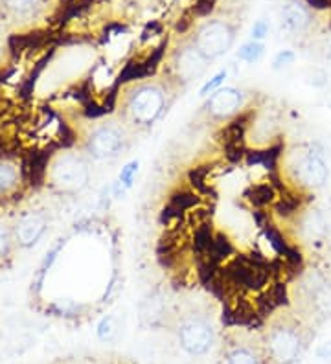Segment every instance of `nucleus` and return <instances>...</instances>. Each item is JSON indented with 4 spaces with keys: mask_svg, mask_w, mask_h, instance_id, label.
Wrapping results in <instances>:
<instances>
[{
    "mask_svg": "<svg viewBox=\"0 0 331 364\" xmlns=\"http://www.w3.org/2000/svg\"><path fill=\"white\" fill-rule=\"evenodd\" d=\"M313 24V8L302 0H291L280 9V26L287 36L302 37Z\"/></svg>",
    "mask_w": 331,
    "mask_h": 364,
    "instance_id": "ddd939ff",
    "label": "nucleus"
},
{
    "mask_svg": "<svg viewBox=\"0 0 331 364\" xmlns=\"http://www.w3.org/2000/svg\"><path fill=\"white\" fill-rule=\"evenodd\" d=\"M308 83L315 89H324L327 85V72L324 68H313L308 72Z\"/></svg>",
    "mask_w": 331,
    "mask_h": 364,
    "instance_id": "412c9836",
    "label": "nucleus"
},
{
    "mask_svg": "<svg viewBox=\"0 0 331 364\" xmlns=\"http://www.w3.org/2000/svg\"><path fill=\"white\" fill-rule=\"evenodd\" d=\"M263 55H265V45L261 43V41L251 39L247 41V43H243L238 50V59H241V61L245 63H251V65L261 61Z\"/></svg>",
    "mask_w": 331,
    "mask_h": 364,
    "instance_id": "dca6fc26",
    "label": "nucleus"
},
{
    "mask_svg": "<svg viewBox=\"0 0 331 364\" xmlns=\"http://www.w3.org/2000/svg\"><path fill=\"white\" fill-rule=\"evenodd\" d=\"M135 134L125 127L116 116L105 120L94 122L83 134L80 149L87 153L90 159L103 162V160H116L124 156L135 144Z\"/></svg>",
    "mask_w": 331,
    "mask_h": 364,
    "instance_id": "39448f33",
    "label": "nucleus"
},
{
    "mask_svg": "<svg viewBox=\"0 0 331 364\" xmlns=\"http://www.w3.org/2000/svg\"><path fill=\"white\" fill-rule=\"evenodd\" d=\"M245 109H247V94L236 87H221L208 96L203 105V112L212 122L232 120Z\"/></svg>",
    "mask_w": 331,
    "mask_h": 364,
    "instance_id": "1a4fd4ad",
    "label": "nucleus"
},
{
    "mask_svg": "<svg viewBox=\"0 0 331 364\" xmlns=\"http://www.w3.org/2000/svg\"><path fill=\"white\" fill-rule=\"evenodd\" d=\"M305 342L302 322L285 309L270 316L258 335L265 364H296L304 353Z\"/></svg>",
    "mask_w": 331,
    "mask_h": 364,
    "instance_id": "f03ea898",
    "label": "nucleus"
},
{
    "mask_svg": "<svg viewBox=\"0 0 331 364\" xmlns=\"http://www.w3.org/2000/svg\"><path fill=\"white\" fill-rule=\"evenodd\" d=\"M190 41L204 58L216 61L234 46L236 28L225 18H210L194 31Z\"/></svg>",
    "mask_w": 331,
    "mask_h": 364,
    "instance_id": "6e6552de",
    "label": "nucleus"
},
{
    "mask_svg": "<svg viewBox=\"0 0 331 364\" xmlns=\"http://www.w3.org/2000/svg\"><path fill=\"white\" fill-rule=\"evenodd\" d=\"M24 162H19L14 156L0 153V199L15 196L24 182H28Z\"/></svg>",
    "mask_w": 331,
    "mask_h": 364,
    "instance_id": "4468645a",
    "label": "nucleus"
},
{
    "mask_svg": "<svg viewBox=\"0 0 331 364\" xmlns=\"http://www.w3.org/2000/svg\"><path fill=\"white\" fill-rule=\"evenodd\" d=\"M210 65H212V61L204 58L203 53L191 45V41H186V43H182L181 46H177L172 52L164 76L168 77L169 83L179 92H182L191 83L201 80L208 72Z\"/></svg>",
    "mask_w": 331,
    "mask_h": 364,
    "instance_id": "0eeeda50",
    "label": "nucleus"
},
{
    "mask_svg": "<svg viewBox=\"0 0 331 364\" xmlns=\"http://www.w3.org/2000/svg\"><path fill=\"white\" fill-rule=\"evenodd\" d=\"M46 228H48V215L43 210H28L15 219L11 230H14L15 243L22 249H30L39 243Z\"/></svg>",
    "mask_w": 331,
    "mask_h": 364,
    "instance_id": "f8f14e48",
    "label": "nucleus"
},
{
    "mask_svg": "<svg viewBox=\"0 0 331 364\" xmlns=\"http://www.w3.org/2000/svg\"><path fill=\"white\" fill-rule=\"evenodd\" d=\"M298 240L309 247H320L327 241L330 235V225L322 212L315 206H309L300 212L295 223Z\"/></svg>",
    "mask_w": 331,
    "mask_h": 364,
    "instance_id": "9b49d317",
    "label": "nucleus"
},
{
    "mask_svg": "<svg viewBox=\"0 0 331 364\" xmlns=\"http://www.w3.org/2000/svg\"><path fill=\"white\" fill-rule=\"evenodd\" d=\"M269 30H270L269 23H267V21H263V18H260V21H256V23H254V26H252L251 39L261 41V43H263L265 37L269 36Z\"/></svg>",
    "mask_w": 331,
    "mask_h": 364,
    "instance_id": "4be33fe9",
    "label": "nucleus"
},
{
    "mask_svg": "<svg viewBox=\"0 0 331 364\" xmlns=\"http://www.w3.org/2000/svg\"><path fill=\"white\" fill-rule=\"evenodd\" d=\"M296 53L293 50H280L273 59V70H285L291 65H295Z\"/></svg>",
    "mask_w": 331,
    "mask_h": 364,
    "instance_id": "6ab92c4d",
    "label": "nucleus"
},
{
    "mask_svg": "<svg viewBox=\"0 0 331 364\" xmlns=\"http://www.w3.org/2000/svg\"><path fill=\"white\" fill-rule=\"evenodd\" d=\"M179 90L166 76L146 77L124 85L118 94L116 118L135 136L151 131L175 102Z\"/></svg>",
    "mask_w": 331,
    "mask_h": 364,
    "instance_id": "f257e3e1",
    "label": "nucleus"
},
{
    "mask_svg": "<svg viewBox=\"0 0 331 364\" xmlns=\"http://www.w3.org/2000/svg\"><path fill=\"white\" fill-rule=\"evenodd\" d=\"M226 76H228V72L226 70H219L217 74H214V76L210 77V80H208L203 87H201V90H199V96H201V98H208L210 94H214L217 89H221V87H223Z\"/></svg>",
    "mask_w": 331,
    "mask_h": 364,
    "instance_id": "a211bd4d",
    "label": "nucleus"
},
{
    "mask_svg": "<svg viewBox=\"0 0 331 364\" xmlns=\"http://www.w3.org/2000/svg\"><path fill=\"white\" fill-rule=\"evenodd\" d=\"M138 171V162L137 160H132V162H129L125 168H122V173H120V182L124 184V186H131L132 178H135V175H137Z\"/></svg>",
    "mask_w": 331,
    "mask_h": 364,
    "instance_id": "5701e85b",
    "label": "nucleus"
},
{
    "mask_svg": "<svg viewBox=\"0 0 331 364\" xmlns=\"http://www.w3.org/2000/svg\"><path fill=\"white\" fill-rule=\"evenodd\" d=\"M44 0H2V6L8 14L17 18H31L39 15Z\"/></svg>",
    "mask_w": 331,
    "mask_h": 364,
    "instance_id": "2eb2a0df",
    "label": "nucleus"
},
{
    "mask_svg": "<svg viewBox=\"0 0 331 364\" xmlns=\"http://www.w3.org/2000/svg\"><path fill=\"white\" fill-rule=\"evenodd\" d=\"M221 364H265L258 338L226 333L221 344Z\"/></svg>",
    "mask_w": 331,
    "mask_h": 364,
    "instance_id": "9d476101",
    "label": "nucleus"
},
{
    "mask_svg": "<svg viewBox=\"0 0 331 364\" xmlns=\"http://www.w3.org/2000/svg\"><path fill=\"white\" fill-rule=\"evenodd\" d=\"M326 58H327V61L331 63V37L327 39V43H326Z\"/></svg>",
    "mask_w": 331,
    "mask_h": 364,
    "instance_id": "393cba45",
    "label": "nucleus"
},
{
    "mask_svg": "<svg viewBox=\"0 0 331 364\" xmlns=\"http://www.w3.org/2000/svg\"><path fill=\"white\" fill-rule=\"evenodd\" d=\"M280 169L283 181L305 196L322 190L330 178L324 149L318 144H296L285 149Z\"/></svg>",
    "mask_w": 331,
    "mask_h": 364,
    "instance_id": "7ed1b4c3",
    "label": "nucleus"
},
{
    "mask_svg": "<svg viewBox=\"0 0 331 364\" xmlns=\"http://www.w3.org/2000/svg\"><path fill=\"white\" fill-rule=\"evenodd\" d=\"M116 333V324L115 318L112 316H105L102 318L100 326H98V337L102 338V341H110V338L115 337Z\"/></svg>",
    "mask_w": 331,
    "mask_h": 364,
    "instance_id": "aec40b11",
    "label": "nucleus"
},
{
    "mask_svg": "<svg viewBox=\"0 0 331 364\" xmlns=\"http://www.w3.org/2000/svg\"><path fill=\"white\" fill-rule=\"evenodd\" d=\"M44 181L58 193L75 196L87 190L93 177V159L78 149H61L44 166Z\"/></svg>",
    "mask_w": 331,
    "mask_h": 364,
    "instance_id": "20e7f679",
    "label": "nucleus"
},
{
    "mask_svg": "<svg viewBox=\"0 0 331 364\" xmlns=\"http://www.w3.org/2000/svg\"><path fill=\"white\" fill-rule=\"evenodd\" d=\"M317 355L320 357V359H331V342H326V344H322V346L318 348Z\"/></svg>",
    "mask_w": 331,
    "mask_h": 364,
    "instance_id": "b1692460",
    "label": "nucleus"
},
{
    "mask_svg": "<svg viewBox=\"0 0 331 364\" xmlns=\"http://www.w3.org/2000/svg\"><path fill=\"white\" fill-rule=\"evenodd\" d=\"M14 245H17L15 243L14 230L6 223L0 221V262H4L6 258H9Z\"/></svg>",
    "mask_w": 331,
    "mask_h": 364,
    "instance_id": "f3484780",
    "label": "nucleus"
},
{
    "mask_svg": "<svg viewBox=\"0 0 331 364\" xmlns=\"http://www.w3.org/2000/svg\"><path fill=\"white\" fill-rule=\"evenodd\" d=\"M172 331L179 346L191 357L206 355L216 344V326L212 318L197 307H186L172 316Z\"/></svg>",
    "mask_w": 331,
    "mask_h": 364,
    "instance_id": "423d86ee",
    "label": "nucleus"
}]
</instances>
